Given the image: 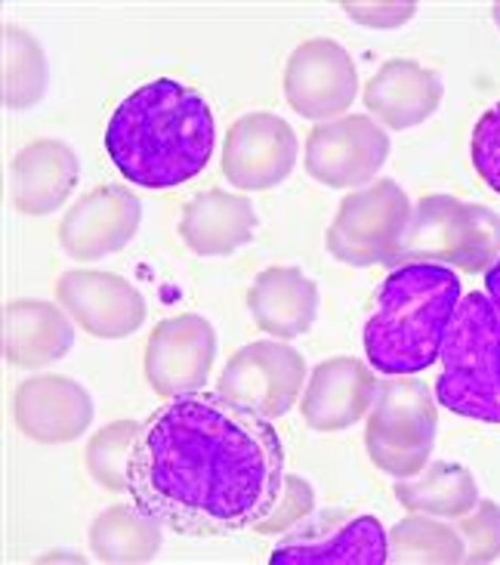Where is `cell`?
Here are the masks:
<instances>
[{
    "label": "cell",
    "mask_w": 500,
    "mask_h": 565,
    "mask_svg": "<svg viewBox=\"0 0 500 565\" xmlns=\"http://www.w3.org/2000/svg\"><path fill=\"white\" fill-rule=\"evenodd\" d=\"M442 103V81L414 60H390L364 87V106L393 130L424 124Z\"/></svg>",
    "instance_id": "cell-16"
},
{
    "label": "cell",
    "mask_w": 500,
    "mask_h": 565,
    "mask_svg": "<svg viewBox=\"0 0 500 565\" xmlns=\"http://www.w3.org/2000/svg\"><path fill=\"white\" fill-rule=\"evenodd\" d=\"M390 154V137L364 115L316 127L306 142V170L325 185L349 189L377 177Z\"/></svg>",
    "instance_id": "cell-8"
},
{
    "label": "cell",
    "mask_w": 500,
    "mask_h": 565,
    "mask_svg": "<svg viewBox=\"0 0 500 565\" xmlns=\"http://www.w3.org/2000/svg\"><path fill=\"white\" fill-rule=\"evenodd\" d=\"M304 386L300 352L281 343H254L242 350L223 371L220 393L263 417H281L294 408Z\"/></svg>",
    "instance_id": "cell-9"
},
{
    "label": "cell",
    "mask_w": 500,
    "mask_h": 565,
    "mask_svg": "<svg viewBox=\"0 0 500 565\" xmlns=\"http://www.w3.org/2000/svg\"><path fill=\"white\" fill-rule=\"evenodd\" d=\"M411 214L408 195L393 180L359 189L340 204L328 232V250L349 266L402 260Z\"/></svg>",
    "instance_id": "cell-7"
},
{
    "label": "cell",
    "mask_w": 500,
    "mask_h": 565,
    "mask_svg": "<svg viewBox=\"0 0 500 565\" xmlns=\"http://www.w3.org/2000/svg\"><path fill=\"white\" fill-rule=\"evenodd\" d=\"M251 309L263 331L278 337H300L316 321L319 290L297 269H269L251 290Z\"/></svg>",
    "instance_id": "cell-19"
},
{
    "label": "cell",
    "mask_w": 500,
    "mask_h": 565,
    "mask_svg": "<svg viewBox=\"0 0 500 565\" xmlns=\"http://www.w3.org/2000/svg\"><path fill=\"white\" fill-rule=\"evenodd\" d=\"M494 19H498V25H500V3H494Z\"/></svg>",
    "instance_id": "cell-30"
},
{
    "label": "cell",
    "mask_w": 500,
    "mask_h": 565,
    "mask_svg": "<svg viewBox=\"0 0 500 565\" xmlns=\"http://www.w3.org/2000/svg\"><path fill=\"white\" fill-rule=\"evenodd\" d=\"M359 87L349 53L333 41H306L288 62L285 93L304 118L321 121L352 106Z\"/></svg>",
    "instance_id": "cell-10"
},
{
    "label": "cell",
    "mask_w": 500,
    "mask_h": 565,
    "mask_svg": "<svg viewBox=\"0 0 500 565\" xmlns=\"http://www.w3.org/2000/svg\"><path fill=\"white\" fill-rule=\"evenodd\" d=\"M377 398L374 374L359 359H331L312 371V381L306 386L304 417L306 424L321 433L352 427Z\"/></svg>",
    "instance_id": "cell-14"
},
{
    "label": "cell",
    "mask_w": 500,
    "mask_h": 565,
    "mask_svg": "<svg viewBox=\"0 0 500 565\" xmlns=\"http://www.w3.org/2000/svg\"><path fill=\"white\" fill-rule=\"evenodd\" d=\"M486 294H488V300L494 303V309H498V316H500V257L494 260V266H491V269L486 273Z\"/></svg>",
    "instance_id": "cell-29"
},
{
    "label": "cell",
    "mask_w": 500,
    "mask_h": 565,
    "mask_svg": "<svg viewBox=\"0 0 500 565\" xmlns=\"http://www.w3.org/2000/svg\"><path fill=\"white\" fill-rule=\"evenodd\" d=\"M297 161V137L275 115H251L235 124L226 139L223 170L244 189L281 183Z\"/></svg>",
    "instance_id": "cell-12"
},
{
    "label": "cell",
    "mask_w": 500,
    "mask_h": 565,
    "mask_svg": "<svg viewBox=\"0 0 500 565\" xmlns=\"http://www.w3.org/2000/svg\"><path fill=\"white\" fill-rule=\"evenodd\" d=\"M390 559L398 563H464L467 544L455 529L442 522L411 516L402 520L390 535Z\"/></svg>",
    "instance_id": "cell-24"
},
{
    "label": "cell",
    "mask_w": 500,
    "mask_h": 565,
    "mask_svg": "<svg viewBox=\"0 0 500 565\" xmlns=\"http://www.w3.org/2000/svg\"><path fill=\"white\" fill-rule=\"evenodd\" d=\"M439 414L424 383H390L380 390L368 417V455L383 473L411 479L426 467L436 445Z\"/></svg>",
    "instance_id": "cell-6"
},
{
    "label": "cell",
    "mask_w": 500,
    "mask_h": 565,
    "mask_svg": "<svg viewBox=\"0 0 500 565\" xmlns=\"http://www.w3.org/2000/svg\"><path fill=\"white\" fill-rule=\"evenodd\" d=\"M213 134L208 99L182 81L158 77L137 87L111 111L106 152L127 183L167 192L208 168Z\"/></svg>",
    "instance_id": "cell-2"
},
{
    "label": "cell",
    "mask_w": 500,
    "mask_h": 565,
    "mask_svg": "<svg viewBox=\"0 0 500 565\" xmlns=\"http://www.w3.org/2000/svg\"><path fill=\"white\" fill-rule=\"evenodd\" d=\"M62 303L96 337H124L146 316V303L124 278L103 273H68L60 281Z\"/></svg>",
    "instance_id": "cell-15"
},
{
    "label": "cell",
    "mask_w": 500,
    "mask_h": 565,
    "mask_svg": "<svg viewBox=\"0 0 500 565\" xmlns=\"http://www.w3.org/2000/svg\"><path fill=\"white\" fill-rule=\"evenodd\" d=\"M213 350L216 343L211 324H204L198 316H182L158 324L146 352V374L155 393L182 396L189 390H198L208 381Z\"/></svg>",
    "instance_id": "cell-11"
},
{
    "label": "cell",
    "mask_w": 500,
    "mask_h": 565,
    "mask_svg": "<svg viewBox=\"0 0 500 565\" xmlns=\"http://www.w3.org/2000/svg\"><path fill=\"white\" fill-rule=\"evenodd\" d=\"M273 565H383L390 563V537L374 516L337 522L278 541L269 553Z\"/></svg>",
    "instance_id": "cell-13"
},
{
    "label": "cell",
    "mask_w": 500,
    "mask_h": 565,
    "mask_svg": "<svg viewBox=\"0 0 500 565\" xmlns=\"http://www.w3.org/2000/svg\"><path fill=\"white\" fill-rule=\"evenodd\" d=\"M352 19L368 22V25H380V29H390V25H402L414 15V3H343Z\"/></svg>",
    "instance_id": "cell-28"
},
{
    "label": "cell",
    "mask_w": 500,
    "mask_h": 565,
    "mask_svg": "<svg viewBox=\"0 0 500 565\" xmlns=\"http://www.w3.org/2000/svg\"><path fill=\"white\" fill-rule=\"evenodd\" d=\"M91 398L72 381H29L15 396V414L25 436L41 443H68L91 424Z\"/></svg>",
    "instance_id": "cell-18"
},
{
    "label": "cell",
    "mask_w": 500,
    "mask_h": 565,
    "mask_svg": "<svg viewBox=\"0 0 500 565\" xmlns=\"http://www.w3.org/2000/svg\"><path fill=\"white\" fill-rule=\"evenodd\" d=\"M500 257V216L482 204L429 195L411 214L402 260L488 273Z\"/></svg>",
    "instance_id": "cell-5"
},
{
    "label": "cell",
    "mask_w": 500,
    "mask_h": 565,
    "mask_svg": "<svg viewBox=\"0 0 500 565\" xmlns=\"http://www.w3.org/2000/svg\"><path fill=\"white\" fill-rule=\"evenodd\" d=\"M464 297L455 269L439 263H402L380 285L364 324V352L386 377L421 374L439 362L442 340Z\"/></svg>",
    "instance_id": "cell-3"
},
{
    "label": "cell",
    "mask_w": 500,
    "mask_h": 565,
    "mask_svg": "<svg viewBox=\"0 0 500 565\" xmlns=\"http://www.w3.org/2000/svg\"><path fill=\"white\" fill-rule=\"evenodd\" d=\"M139 204L127 192L99 189L77 204L62 226V245L81 260L118 250L137 232Z\"/></svg>",
    "instance_id": "cell-17"
},
{
    "label": "cell",
    "mask_w": 500,
    "mask_h": 565,
    "mask_svg": "<svg viewBox=\"0 0 500 565\" xmlns=\"http://www.w3.org/2000/svg\"><path fill=\"white\" fill-rule=\"evenodd\" d=\"M180 232L198 254H228L254 232V207L244 199L208 192L189 204Z\"/></svg>",
    "instance_id": "cell-21"
},
{
    "label": "cell",
    "mask_w": 500,
    "mask_h": 565,
    "mask_svg": "<svg viewBox=\"0 0 500 565\" xmlns=\"http://www.w3.org/2000/svg\"><path fill=\"white\" fill-rule=\"evenodd\" d=\"M15 201L25 214H50L75 185V154L60 142H38L15 158Z\"/></svg>",
    "instance_id": "cell-20"
},
{
    "label": "cell",
    "mask_w": 500,
    "mask_h": 565,
    "mask_svg": "<svg viewBox=\"0 0 500 565\" xmlns=\"http://www.w3.org/2000/svg\"><path fill=\"white\" fill-rule=\"evenodd\" d=\"M439 365L436 398L442 408L500 424V316L488 294L472 290L460 297L442 340Z\"/></svg>",
    "instance_id": "cell-4"
},
{
    "label": "cell",
    "mask_w": 500,
    "mask_h": 565,
    "mask_svg": "<svg viewBox=\"0 0 500 565\" xmlns=\"http://www.w3.org/2000/svg\"><path fill=\"white\" fill-rule=\"evenodd\" d=\"M285 486L273 424L223 393H195L167 402L134 436L124 489L152 522L216 537L263 525Z\"/></svg>",
    "instance_id": "cell-1"
},
{
    "label": "cell",
    "mask_w": 500,
    "mask_h": 565,
    "mask_svg": "<svg viewBox=\"0 0 500 565\" xmlns=\"http://www.w3.org/2000/svg\"><path fill=\"white\" fill-rule=\"evenodd\" d=\"M146 513H127V510H115L106 513L93 529V547L99 553V559L106 563H130V559H149L155 544H161V537L149 535L146 529H139L137 522Z\"/></svg>",
    "instance_id": "cell-25"
},
{
    "label": "cell",
    "mask_w": 500,
    "mask_h": 565,
    "mask_svg": "<svg viewBox=\"0 0 500 565\" xmlns=\"http://www.w3.org/2000/svg\"><path fill=\"white\" fill-rule=\"evenodd\" d=\"M72 347V324L46 303L7 306V355L15 365H46Z\"/></svg>",
    "instance_id": "cell-22"
},
{
    "label": "cell",
    "mask_w": 500,
    "mask_h": 565,
    "mask_svg": "<svg viewBox=\"0 0 500 565\" xmlns=\"http://www.w3.org/2000/svg\"><path fill=\"white\" fill-rule=\"evenodd\" d=\"M472 168L479 173V180L500 195V103L488 108L486 115L472 127Z\"/></svg>",
    "instance_id": "cell-26"
},
{
    "label": "cell",
    "mask_w": 500,
    "mask_h": 565,
    "mask_svg": "<svg viewBox=\"0 0 500 565\" xmlns=\"http://www.w3.org/2000/svg\"><path fill=\"white\" fill-rule=\"evenodd\" d=\"M395 498L408 510L429 516H467L479 504V491L470 470L457 463H433L414 482H395Z\"/></svg>",
    "instance_id": "cell-23"
},
{
    "label": "cell",
    "mask_w": 500,
    "mask_h": 565,
    "mask_svg": "<svg viewBox=\"0 0 500 565\" xmlns=\"http://www.w3.org/2000/svg\"><path fill=\"white\" fill-rule=\"evenodd\" d=\"M460 537L467 541L470 563H491L500 556V510L491 501H479L472 513L460 522Z\"/></svg>",
    "instance_id": "cell-27"
}]
</instances>
